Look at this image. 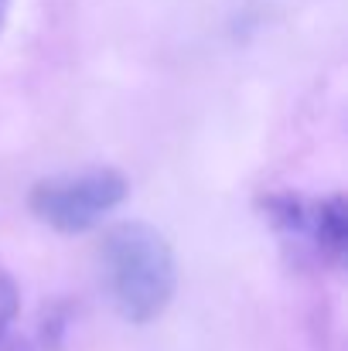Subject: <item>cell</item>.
I'll use <instances>...</instances> for the list:
<instances>
[{"mask_svg": "<svg viewBox=\"0 0 348 351\" xmlns=\"http://www.w3.org/2000/svg\"><path fill=\"white\" fill-rule=\"evenodd\" d=\"M65 328H69V311L65 307H51L45 317H41V341L48 348H58L62 338H65Z\"/></svg>", "mask_w": 348, "mask_h": 351, "instance_id": "cell-5", "label": "cell"}, {"mask_svg": "<svg viewBox=\"0 0 348 351\" xmlns=\"http://www.w3.org/2000/svg\"><path fill=\"white\" fill-rule=\"evenodd\" d=\"M0 351H38L31 341H24V338H3L0 341Z\"/></svg>", "mask_w": 348, "mask_h": 351, "instance_id": "cell-6", "label": "cell"}, {"mask_svg": "<svg viewBox=\"0 0 348 351\" xmlns=\"http://www.w3.org/2000/svg\"><path fill=\"white\" fill-rule=\"evenodd\" d=\"M126 191L130 184L116 167H89L82 174H58L38 181L27 195V205L34 219L45 222L51 232L79 235L119 208Z\"/></svg>", "mask_w": 348, "mask_h": 351, "instance_id": "cell-2", "label": "cell"}, {"mask_svg": "<svg viewBox=\"0 0 348 351\" xmlns=\"http://www.w3.org/2000/svg\"><path fill=\"white\" fill-rule=\"evenodd\" d=\"M17 311H21L17 283L10 280V273H3V269H0V341L7 338V331H10V324H14Z\"/></svg>", "mask_w": 348, "mask_h": 351, "instance_id": "cell-4", "label": "cell"}, {"mask_svg": "<svg viewBox=\"0 0 348 351\" xmlns=\"http://www.w3.org/2000/svg\"><path fill=\"white\" fill-rule=\"evenodd\" d=\"M304 242L311 245V252L318 256V263L342 266L345 242H348V212H345V198L342 195H328V198L311 202Z\"/></svg>", "mask_w": 348, "mask_h": 351, "instance_id": "cell-3", "label": "cell"}, {"mask_svg": "<svg viewBox=\"0 0 348 351\" xmlns=\"http://www.w3.org/2000/svg\"><path fill=\"white\" fill-rule=\"evenodd\" d=\"M103 287L116 314L130 324L157 321L178 290L171 242L147 222H119L100 242Z\"/></svg>", "mask_w": 348, "mask_h": 351, "instance_id": "cell-1", "label": "cell"}, {"mask_svg": "<svg viewBox=\"0 0 348 351\" xmlns=\"http://www.w3.org/2000/svg\"><path fill=\"white\" fill-rule=\"evenodd\" d=\"M7 14H10V0H0V34H3V24H7Z\"/></svg>", "mask_w": 348, "mask_h": 351, "instance_id": "cell-7", "label": "cell"}]
</instances>
